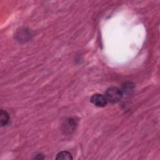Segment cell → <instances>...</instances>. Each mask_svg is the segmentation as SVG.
<instances>
[{"instance_id": "6", "label": "cell", "mask_w": 160, "mask_h": 160, "mask_svg": "<svg viewBox=\"0 0 160 160\" xmlns=\"http://www.w3.org/2000/svg\"><path fill=\"white\" fill-rule=\"evenodd\" d=\"M44 158V157L41 154H36V156L34 157V159H43Z\"/></svg>"}, {"instance_id": "4", "label": "cell", "mask_w": 160, "mask_h": 160, "mask_svg": "<svg viewBox=\"0 0 160 160\" xmlns=\"http://www.w3.org/2000/svg\"><path fill=\"white\" fill-rule=\"evenodd\" d=\"M56 159H72V157L69 152L64 151L58 153Z\"/></svg>"}, {"instance_id": "3", "label": "cell", "mask_w": 160, "mask_h": 160, "mask_svg": "<svg viewBox=\"0 0 160 160\" xmlns=\"http://www.w3.org/2000/svg\"><path fill=\"white\" fill-rule=\"evenodd\" d=\"M76 121L73 119L69 118L68 119H66L63 123L62 131L64 132V133L69 134L74 130V129L76 128Z\"/></svg>"}, {"instance_id": "2", "label": "cell", "mask_w": 160, "mask_h": 160, "mask_svg": "<svg viewBox=\"0 0 160 160\" xmlns=\"http://www.w3.org/2000/svg\"><path fill=\"white\" fill-rule=\"evenodd\" d=\"M90 101L92 104L99 108L104 107L108 103L105 96L100 94H95L92 95Z\"/></svg>"}, {"instance_id": "1", "label": "cell", "mask_w": 160, "mask_h": 160, "mask_svg": "<svg viewBox=\"0 0 160 160\" xmlns=\"http://www.w3.org/2000/svg\"><path fill=\"white\" fill-rule=\"evenodd\" d=\"M107 102L111 103H116L119 101L122 96L121 91L116 87H111L108 88L104 95Z\"/></svg>"}, {"instance_id": "5", "label": "cell", "mask_w": 160, "mask_h": 160, "mask_svg": "<svg viewBox=\"0 0 160 160\" xmlns=\"http://www.w3.org/2000/svg\"><path fill=\"white\" fill-rule=\"evenodd\" d=\"M9 119V116L8 113L6 111L1 109V126H6L8 124Z\"/></svg>"}]
</instances>
